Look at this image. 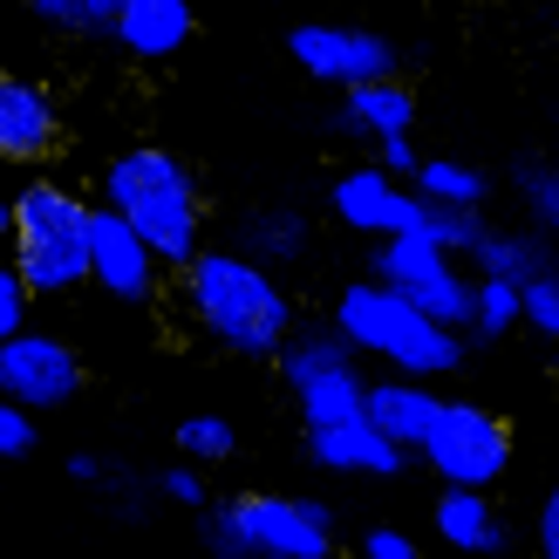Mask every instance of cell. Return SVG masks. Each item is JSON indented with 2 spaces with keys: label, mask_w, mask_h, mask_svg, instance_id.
Here are the masks:
<instances>
[{
  "label": "cell",
  "mask_w": 559,
  "mask_h": 559,
  "mask_svg": "<svg viewBox=\"0 0 559 559\" xmlns=\"http://www.w3.org/2000/svg\"><path fill=\"white\" fill-rule=\"evenodd\" d=\"M178 300L191 328L239 361H280L287 334L300 328L294 294L280 287V266L253 260L246 246H205L191 266H178Z\"/></svg>",
  "instance_id": "obj_1"
},
{
  "label": "cell",
  "mask_w": 559,
  "mask_h": 559,
  "mask_svg": "<svg viewBox=\"0 0 559 559\" xmlns=\"http://www.w3.org/2000/svg\"><path fill=\"white\" fill-rule=\"evenodd\" d=\"M103 199L117 205L123 218H136V233H144L164 266H191L205 253V185L199 171L178 157V151H164V144H130L103 164Z\"/></svg>",
  "instance_id": "obj_2"
},
{
  "label": "cell",
  "mask_w": 559,
  "mask_h": 559,
  "mask_svg": "<svg viewBox=\"0 0 559 559\" xmlns=\"http://www.w3.org/2000/svg\"><path fill=\"white\" fill-rule=\"evenodd\" d=\"M334 328L348 334L361 355H376L382 369H409V376H457L464 369V334L471 328H451L437 321L430 307H416L403 287H389V280H355V287L334 294Z\"/></svg>",
  "instance_id": "obj_3"
},
{
  "label": "cell",
  "mask_w": 559,
  "mask_h": 559,
  "mask_svg": "<svg viewBox=\"0 0 559 559\" xmlns=\"http://www.w3.org/2000/svg\"><path fill=\"white\" fill-rule=\"evenodd\" d=\"M90 218H96V205H82L75 191L55 185V178H35V185L14 191V266L27 273V287L41 300L96 287Z\"/></svg>",
  "instance_id": "obj_4"
},
{
  "label": "cell",
  "mask_w": 559,
  "mask_h": 559,
  "mask_svg": "<svg viewBox=\"0 0 559 559\" xmlns=\"http://www.w3.org/2000/svg\"><path fill=\"white\" fill-rule=\"evenodd\" d=\"M273 369H280V382H287V396H294V409H300V424H334V416H361V409H369L361 348L348 342L342 328H334V314L294 328Z\"/></svg>",
  "instance_id": "obj_5"
},
{
  "label": "cell",
  "mask_w": 559,
  "mask_h": 559,
  "mask_svg": "<svg viewBox=\"0 0 559 559\" xmlns=\"http://www.w3.org/2000/svg\"><path fill=\"white\" fill-rule=\"evenodd\" d=\"M416 457L437 471V485H485V491H498L506 471H512V457H519V437H512V424L491 403L443 396L430 437L416 443Z\"/></svg>",
  "instance_id": "obj_6"
},
{
  "label": "cell",
  "mask_w": 559,
  "mask_h": 559,
  "mask_svg": "<svg viewBox=\"0 0 559 559\" xmlns=\"http://www.w3.org/2000/svg\"><path fill=\"white\" fill-rule=\"evenodd\" d=\"M82 348L55 328H21V334H0V396H14L27 409H69L82 396Z\"/></svg>",
  "instance_id": "obj_7"
},
{
  "label": "cell",
  "mask_w": 559,
  "mask_h": 559,
  "mask_svg": "<svg viewBox=\"0 0 559 559\" xmlns=\"http://www.w3.org/2000/svg\"><path fill=\"white\" fill-rule=\"evenodd\" d=\"M287 55L307 82H321V90H355V82L369 75H396L403 55L389 35L376 27H342V21H294L287 27Z\"/></svg>",
  "instance_id": "obj_8"
},
{
  "label": "cell",
  "mask_w": 559,
  "mask_h": 559,
  "mask_svg": "<svg viewBox=\"0 0 559 559\" xmlns=\"http://www.w3.org/2000/svg\"><path fill=\"white\" fill-rule=\"evenodd\" d=\"M328 205H334V218H342L348 233H361V239L424 233V212H430V199L416 191V178H396L382 157H369V164H348V171L334 178Z\"/></svg>",
  "instance_id": "obj_9"
},
{
  "label": "cell",
  "mask_w": 559,
  "mask_h": 559,
  "mask_svg": "<svg viewBox=\"0 0 559 559\" xmlns=\"http://www.w3.org/2000/svg\"><path fill=\"white\" fill-rule=\"evenodd\" d=\"M90 260H96V287L109 300H123V307H151L157 287H164V273H171L157 246L136 233V218H123L109 199L90 218Z\"/></svg>",
  "instance_id": "obj_10"
},
{
  "label": "cell",
  "mask_w": 559,
  "mask_h": 559,
  "mask_svg": "<svg viewBox=\"0 0 559 559\" xmlns=\"http://www.w3.org/2000/svg\"><path fill=\"white\" fill-rule=\"evenodd\" d=\"M300 457L314 471H342V478H396L409 464V451L376 424L369 409L334 416V424H300Z\"/></svg>",
  "instance_id": "obj_11"
},
{
  "label": "cell",
  "mask_w": 559,
  "mask_h": 559,
  "mask_svg": "<svg viewBox=\"0 0 559 559\" xmlns=\"http://www.w3.org/2000/svg\"><path fill=\"white\" fill-rule=\"evenodd\" d=\"M233 512H239V533H246V546H253V559H328L334 552V533L300 506V498L239 491Z\"/></svg>",
  "instance_id": "obj_12"
},
{
  "label": "cell",
  "mask_w": 559,
  "mask_h": 559,
  "mask_svg": "<svg viewBox=\"0 0 559 559\" xmlns=\"http://www.w3.org/2000/svg\"><path fill=\"white\" fill-rule=\"evenodd\" d=\"M62 109L35 75H0V157L14 164H41L62 151Z\"/></svg>",
  "instance_id": "obj_13"
},
{
  "label": "cell",
  "mask_w": 559,
  "mask_h": 559,
  "mask_svg": "<svg viewBox=\"0 0 559 559\" xmlns=\"http://www.w3.org/2000/svg\"><path fill=\"white\" fill-rule=\"evenodd\" d=\"M416 109L424 103H416V90L403 75H369V82H355V90H342L328 130L342 136V144H376L389 130H416Z\"/></svg>",
  "instance_id": "obj_14"
},
{
  "label": "cell",
  "mask_w": 559,
  "mask_h": 559,
  "mask_svg": "<svg viewBox=\"0 0 559 559\" xmlns=\"http://www.w3.org/2000/svg\"><path fill=\"white\" fill-rule=\"evenodd\" d=\"M191 35H199V8L191 0H123L117 14V41L130 62H178V55L191 48Z\"/></svg>",
  "instance_id": "obj_15"
},
{
  "label": "cell",
  "mask_w": 559,
  "mask_h": 559,
  "mask_svg": "<svg viewBox=\"0 0 559 559\" xmlns=\"http://www.w3.org/2000/svg\"><path fill=\"white\" fill-rule=\"evenodd\" d=\"M430 525L451 552H506V539H512L485 485H443L430 506Z\"/></svg>",
  "instance_id": "obj_16"
},
{
  "label": "cell",
  "mask_w": 559,
  "mask_h": 559,
  "mask_svg": "<svg viewBox=\"0 0 559 559\" xmlns=\"http://www.w3.org/2000/svg\"><path fill=\"white\" fill-rule=\"evenodd\" d=\"M437 409H443V396L430 389V376H409V369H389V376H376L369 382V416L403 443V451H416V443L430 437V424H437Z\"/></svg>",
  "instance_id": "obj_17"
},
{
  "label": "cell",
  "mask_w": 559,
  "mask_h": 559,
  "mask_svg": "<svg viewBox=\"0 0 559 559\" xmlns=\"http://www.w3.org/2000/svg\"><path fill=\"white\" fill-rule=\"evenodd\" d=\"M233 246H246V253L266 260V266H300L314 253V218L300 205H260L233 226Z\"/></svg>",
  "instance_id": "obj_18"
},
{
  "label": "cell",
  "mask_w": 559,
  "mask_h": 559,
  "mask_svg": "<svg viewBox=\"0 0 559 559\" xmlns=\"http://www.w3.org/2000/svg\"><path fill=\"white\" fill-rule=\"evenodd\" d=\"M546 266H559L552 260V233H539V226H525V233H485L478 239V253H471V273H506V280H539Z\"/></svg>",
  "instance_id": "obj_19"
},
{
  "label": "cell",
  "mask_w": 559,
  "mask_h": 559,
  "mask_svg": "<svg viewBox=\"0 0 559 559\" xmlns=\"http://www.w3.org/2000/svg\"><path fill=\"white\" fill-rule=\"evenodd\" d=\"M512 328H525V280L478 273V307H471V334H478V342H506Z\"/></svg>",
  "instance_id": "obj_20"
},
{
  "label": "cell",
  "mask_w": 559,
  "mask_h": 559,
  "mask_svg": "<svg viewBox=\"0 0 559 559\" xmlns=\"http://www.w3.org/2000/svg\"><path fill=\"white\" fill-rule=\"evenodd\" d=\"M416 191H424L430 205H485V199H491V178H485L471 157H424Z\"/></svg>",
  "instance_id": "obj_21"
},
{
  "label": "cell",
  "mask_w": 559,
  "mask_h": 559,
  "mask_svg": "<svg viewBox=\"0 0 559 559\" xmlns=\"http://www.w3.org/2000/svg\"><path fill=\"white\" fill-rule=\"evenodd\" d=\"M512 191H519L525 218H533L539 233H552V239H559V164H552V157H539V151H525V157L512 164Z\"/></svg>",
  "instance_id": "obj_22"
},
{
  "label": "cell",
  "mask_w": 559,
  "mask_h": 559,
  "mask_svg": "<svg viewBox=\"0 0 559 559\" xmlns=\"http://www.w3.org/2000/svg\"><path fill=\"white\" fill-rule=\"evenodd\" d=\"M424 233L443 246V253L471 260V253H478V239H485L491 226H485V205H430V212H424Z\"/></svg>",
  "instance_id": "obj_23"
},
{
  "label": "cell",
  "mask_w": 559,
  "mask_h": 559,
  "mask_svg": "<svg viewBox=\"0 0 559 559\" xmlns=\"http://www.w3.org/2000/svg\"><path fill=\"white\" fill-rule=\"evenodd\" d=\"M178 457H199V464H226V457H239V430L226 424V416L199 409V416H185V424H178Z\"/></svg>",
  "instance_id": "obj_24"
},
{
  "label": "cell",
  "mask_w": 559,
  "mask_h": 559,
  "mask_svg": "<svg viewBox=\"0 0 559 559\" xmlns=\"http://www.w3.org/2000/svg\"><path fill=\"white\" fill-rule=\"evenodd\" d=\"M199 546L205 552H218V559H253V546H246V533H239V512H233V498H205L199 506Z\"/></svg>",
  "instance_id": "obj_25"
},
{
  "label": "cell",
  "mask_w": 559,
  "mask_h": 559,
  "mask_svg": "<svg viewBox=\"0 0 559 559\" xmlns=\"http://www.w3.org/2000/svg\"><path fill=\"white\" fill-rule=\"evenodd\" d=\"M525 328L559 348V266H546L539 280H525Z\"/></svg>",
  "instance_id": "obj_26"
},
{
  "label": "cell",
  "mask_w": 559,
  "mask_h": 559,
  "mask_svg": "<svg viewBox=\"0 0 559 559\" xmlns=\"http://www.w3.org/2000/svg\"><path fill=\"white\" fill-rule=\"evenodd\" d=\"M0 457H35V409L27 403H0Z\"/></svg>",
  "instance_id": "obj_27"
},
{
  "label": "cell",
  "mask_w": 559,
  "mask_h": 559,
  "mask_svg": "<svg viewBox=\"0 0 559 559\" xmlns=\"http://www.w3.org/2000/svg\"><path fill=\"white\" fill-rule=\"evenodd\" d=\"M27 300H41L35 287H27V273H0V334H21L27 328Z\"/></svg>",
  "instance_id": "obj_28"
},
{
  "label": "cell",
  "mask_w": 559,
  "mask_h": 559,
  "mask_svg": "<svg viewBox=\"0 0 559 559\" xmlns=\"http://www.w3.org/2000/svg\"><path fill=\"white\" fill-rule=\"evenodd\" d=\"M157 491L164 498H171V506H205V464L199 457H191V464H171V471H164V478H157Z\"/></svg>",
  "instance_id": "obj_29"
},
{
  "label": "cell",
  "mask_w": 559,
  "mask_h": 559,
  "mask_svg": "<svg viewBox=\"0 0 559 559\" xmlns=\"http://www.w3.org/2000/svg\"><path fill=\"white\" fill-rule=\"evenodd\" d=\"M355 546H361V559H416V552H424V546L403 533V525H369Z\"/></svg>",
  "instance_id": "obj_30"
},
{
  "label": "cell",
  "mask_w": 559,
  "mask_h": 559,
  "mask_svg": "<svg viewBox=\"0 0 559 559\" xmlns=\"http://www.w3.org/2000/svg\"><path fill=\"white\" fill-rule=\"evenodd\" d=\"M376 157H382L396 178H416V171H424V151H416V136H409V130H389V136H376Z\"/></svg>",
  "instance_id": "obj_31"
},
{
  "label": "cell",
  "mask_w": 559,
  "mask_h": 559,
  "mask_svg": "<svg viewBox=\"0 0 559 559\" xmlns=\"http://www.w3.org/2000/svg\"><path fill=\"white\" fill-rule=\"evenodd\" d=\"M123 0H75V35H117Z\"/></svg>",
  "instance_id": "obj_32"
},
{
  "label": "cell",
  "mask_w": 559,
  "mask_h": 559,
  "mask_svg": "<svg viewBox=\"0 0 559 559\" xmlns=\"http://www.w3.org/2000/svg\"><path fill=\"white\" fill-rule=\"evenodd\" d=\"M533 539H539L546 559H559V485L539 498V512H533Z\"/></svg>",
  "instance_id": "obj_33"
},
{
  "label": "cell",
  "mask_w": 559,
  "mask_h": 559,
  "mask_svg": "<svg viewBox=\"0 0 559 559\" xmlns=\"http://www.w3.org/2000/svg\"><path fill=\"white\" fill-rule=\"evenodd\" d=\"M27 14L48 27H75V0H27Z\"/></svg>",
  "instance_id": "obj_34"
},
{
  "label": "cell",
  "mask_w": 559,
  "mask_h": 559,
  "mask_svg": "<svg viewBox=\"0 0 559 559\" xmlns=\"http://www.w3.org/2000/svg\"><path fill=\"white\" fill-rule=\"evenodd\" d=\"M69 478H75V485H103L109 471H103V457H96V451H75V457H69Z\"/></svg>",
  "instance_id": "obj_35"
}]
</instances>
